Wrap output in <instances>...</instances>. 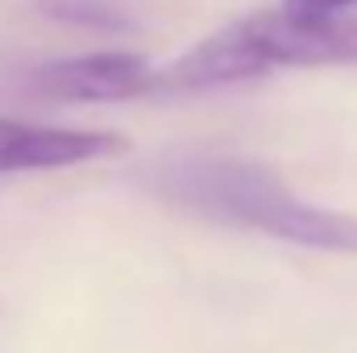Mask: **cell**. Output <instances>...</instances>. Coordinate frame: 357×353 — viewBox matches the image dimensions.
<instances>
[{
  "label": "cell",
  "mask_w": 357,
  "mask_h": 353,
  "mask_svg": "<svg viewBox=\"0 0 357 353\" xmlns=\"http://www.w3.org/2000/svg\"><path fill=\"white\" fill-rule=\"evenodd\" d=\"M125 150H129V142L116 133L50 129V125L0 117V175H8V171H63V167L112 158Z\"/></svg>",
  "instance_id": "4"
},
{
  "label": "cell",
  "mask_w": 357,
  "mask_h": 353,
  "mask_svg": "<svg viewBox=\"0 0 357 353\" xmlns=\"http://www.w3.org/2000/svg\"><path fill=\"white\" fill-rule=\"evenodd\" d=\"M29 84L38 96L59 104H116L158 91V71H150L142 54L104 50V54H75V59L46 63L33 71Z\"/></svg>",
  "instance_id": "3"
},
{
  "label": "cell",
  "mask_w": 357,
  "mask_h": 353,
  "mask_svg": "<svg viewBox=\"0 0 357 353\" xmlns=\"http://www.w3.org/2000/svg\"><path fill=\"white\" fill-rule=\"evenodd\" d=\"M158 195L216 225L266 233L291 246L357 254V220L299 200L270 167L245 158H178L154 171Z\"/></svg>",
  "instance_id": "1"
},
{
  "label": "cell",
  "mask_w": 357,
  "mask_h": 353,
  "mask_svg": "<svg viewBox=\"0 0 357 353\" xmlns=\"http://www.w3.org/2000/svg\"><path fill=\"white\" fill-rule=\"evenodd\" d=\"M341 63H357L354 17H303L278 4L266 13H250L191 46L175 67L158 71V88H225L270 75L278 67Z\"/></svg>",
  "instance_id": "2"
},
{
  "label": "cell",
  "mask_w": 357,
  "mask_h": 353,
  "mask_svg": "<svg viewBox=\"0 0 357 353\" xmlns=\"http://www.w3.org/2000/svg\"><path fill=\"white\" fill-rule=\"evenodd\" d=\"M357 0H282L287 13H303V17H341Z\"/></svg>",
  "instance_id": "5"
}]
</instances>
